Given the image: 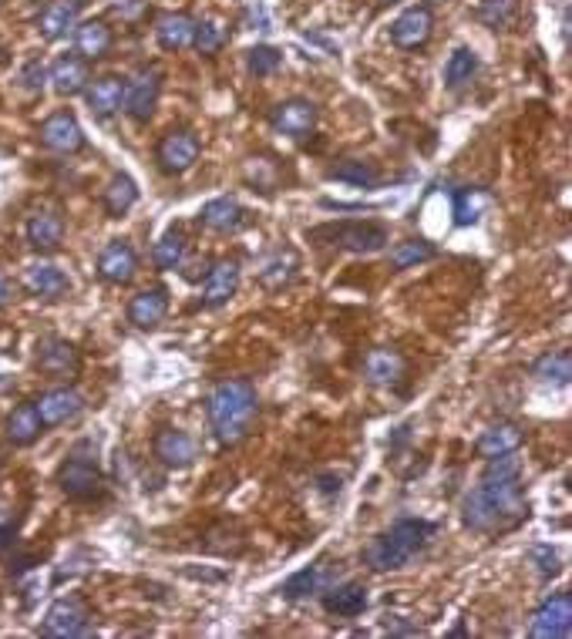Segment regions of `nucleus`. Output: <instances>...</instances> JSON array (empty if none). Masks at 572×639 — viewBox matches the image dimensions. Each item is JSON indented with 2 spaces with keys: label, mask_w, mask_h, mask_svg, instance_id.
<instances>
[{
  "label": "nucleus",
  "mask_w": 572,
  "mask_h": 639,
  "mask_svg": "<svg viewBox=\"0 0 572 639\" xmlns=\"http://www.w3.org/2000/svg\"><path fill=\"white\" fill-rule=\"evenodd\" d=\"M529 518V498L522 492L519 475L492 478L485 475L461 502V522L478 535H498L522 525Z\"/></svg>",
  "instance_id": "obj_1"
},
{
  "label": "nucleus",
  "mask_w": 572,
  "mask_h": 639,
  "mask_svg": "<svg viewBox=\"0 0 572 639\" xmlns=\"http://www.w3.org/2000/svg\"><path fill=\"white\" fill-rule=\"evenodd\" d=\"M206 414L219 444H239L253 428L256 414H260L256 387L249 381H223L219 387H212Z\"/></svg>",
  "instance_id": "obj_2"
},
{
  "label": "nucleus",
  "mask_w": 572,
  "mask_h": 639,
  "mask_svg": "<svg viewBox=\"0 0 572 639\" xmlns=\"http://www.w3.org/2000/svg\"><path fill=\"white\" fill-rule=\"evenodd\" d=\"M438 532V525L421 522V518H401L391 525V532L377 535V539L364 549V562L374 572H394L404 569L408 562L428 545L431 535Z\"/></svg>",
  "instance_id": "obj_3"
},
{
  "label": "nucleus",
  "mask_w": 572,
  "mask_h": 639,
  "mask_svg": "<svg viewBox=\"0 0 572 639\" xmlns=\"http://www.w3.org/2000/svg\"><path fill=\"white\" fill-rule=\"evenodd\" d=\"M313 243H324V246H337L347 249V253H377V249L387 246V229L381 222H327V226H317L307 233Z\"/></svg>",
  "instance_id": "obj_4"
},
{
  "label": "nucleus",
  "mask_w": 572,
  "mask_h": 639,
  "mask_svg": "<svg viewBox=\"0 0 572 639\" xmlns=\"http://www.w3.org/2000/svg\"><path fill=\"white\" fill-rule=\"evenodd\" d=\"M41 633L51 636V639H68V636H88L91 633V616L85 603H81L78 596H68V599H58L48 616H44L41 623Z\"/></svg>",
  "instance_id": "obj_5"
},
{
  "label": "nucleus",
  "mask_w": 572,
  "mask_h": 639,
  "mask_svg": "<svg viewBox=\"0 0 572 639\" xmlns=\"http://www.w3.org/2000/svg\"><path fill=\"white\" fill-rule=\"evenodd\" d=\"M572 633V596L569 592H556L552 599H546L539 609H535L529 636L532 639H569Z\"/></svg>",
  "instance_id": "obj_6"
},
{
  "label": "nucleus",
  "mask_w": 572,
  "mask_h": 639,
  "mask_svg": "<svg viewBox=\"0 0 572 639\" xmlns=\"http://www.w3.org/2000/svg\"><path fill=\"white\" fill-rule=\"evenodd\" d=\"M159 95H162V74L155 68H145L125 85L122 108L135 118V122H149L155 105H159Z\"/></svg>",
  "instance_id": "obj_7"
},
{
  "label": "nucleus",
  "mask_w": 572,
  "mask_h": 639,
  "mask_svg": "<svg viewBox=\"0 0 572 639\" xmlns=\"http://www.w3.org/2000/svg\"><path fill=\"white\" fill-rule=\"evenodd\" d=\"M58 485H61V492L68 498H75V502H91V498H98L101 492H105L98 468L91 465L88 458H71L68 465L61 468Z\"/></svg>",
  "instance_id": "obj_8"
},
{
  "label": "nucleus",
  "mask_w": 572,
  "mask_h": 639,
  "mask_svg": "<svg viewBox=\"0 0 572 639\" xmlns=\"http://www.w3.org/2000/svg\"><path fill=\"white\" fill-rule=\"evenodd\" d=\"M152 455L162 461L165 468H189L199 455V444L192 434L179 428H162L152 441Z\"/></svg>",
  "instance_id": "obj_9"
},
{
  "label": "nucleus",
  "mask_w": 572,
  "mask_h": 639,
  "mask_svg": "<svg viewBox=\"0 0 572 639\" xmlns=\"http://www.w3.org/2000/svg\"><path fill=\"white\" fill-rule=\"evenodd\" d=\"M34 407H38V418L41 424H48V428H54V424H68L75 421L81 411H85V397H81L75 387H54V391L41 394L38 401H34Z\"/></svg>",
  "instance_id": "obj_10"
},
{
  "label": "nucleus",
  "mask_w": 572,
  "mask_h": 639,
  "mask_svg": "<svg viewBox=\"0 0 572 639\" xmlns=\"http://www.w3.org/2000/svg\"><path fill=\"white\" fill-rule=\"evenodd\" d=\"M199 159V138L179 128V132H169L159 142V165L169 175H182L189 172Z\"/></svg>",
  "instance_id": "obj_11"
},
{
  "label": "nucleus",
  "mask_w": 572,
  "mask_h": 639,
  "mask_svg": "<svg viewBox=\"0 0 572 639\" xmlns=\"http://www.w3.org/2000/svg\"><path fill=\"white\" fill-rule=\"evenodd\" d=\"M41 145L58 155H71V152H81V148H85V132H81L75 115L58 111V115H51L48 122L41 125Z\"/></svg>",
  "instance_id": "obj_12"
},
{
  "label": "nucleus",
  "mask_w": 572,
  "mask_h": 639,
  "mask_svg": "<svg viewBox=\"0 0 572 639\" xmlns=\"http://www.w3.org/2000/svg\"><path fill=\"white\" fill-rule=\"evenodd\" d=\"M273 128L280 135H290V138H303L313 132V125H317V108H313V101H303V98H290L283 101V105L273 108Z\"/></svg>",
  "instance_id": "obj_13"
},
{
  "label": "nucleus",
  "mask_w": 572,
  "mask_h": 639,
  "mask_svg": "<svg viewBox=\"0 0 572 639\" xmlns=\"http://www.w3.org/2000/svg\"><path fill=\"white\" fill-rule=\"evenodd\" d=\"M431 27H435V14H431L428 7H411V11H404L398 21L391 24V41L404 51H414L421 48V44H428Z\"/></svg>",
  "instance_id": "obj_14"
},
{
  "label": "nucleus",
  "mask_w": 572,
  "mask_h": 639,
  "mask_svg": "<svg viewBox=\"0 0 572 639\" xmlns=\"http://www.w3.org/2000/svg\"><path fill=\"white\" fill-rule=\"evenodd\" d=\"M135 273H138V256H135V249L128 246V243L115 239V243H108L105 249H101V256H98V276L105 283H115V286L132 283Z\"/></svg>",
  "instance_id": "obj_15"
},
{
  "label": "nucleus",
  "mask_w": 572,
  "mask_h": 639,
  "mask_svg": "<svg viewBox=\"0 0 572 639\" xmlns=\"http://www.w3.org/2000/svg\"><path fill=\"white\" fill-rule=\"evenodd\" d=\"M78 364H81V360H78L75 344H68V340H61V337L41 340V347H38V367L48 377L68 381L71 374H78Z\"/></svg>",
  "instance_id": "obj_16"
},
{
  "label": "nucleus",
  "mask_w": 572,
  "mask_h": 639,
  "mask_svg": "<svg viewBox=\"0 0 572 639\" xmlns=\"http://www.w3.org/2000/svg\"><path fill=\"white\" fill-rule=\"evenodd\" d=\"M239 290V263L236 259H219V263H212V270L206 276V293H202V300H206V307H223L229 303Z\"/></svg>",
  "instance_id": "obj_17"
},
{
  "label": "nucleus",
  "mask_w": 572,
  "mask_h": 639,
  "mask_svg": "<svg viewBox=\"0 0 572 639\" xmlns=\"http://www.w3.org/2000/svg\"><path fill=\"white\" fill-rule=\"evenodd\" d=\"M64 239V219L58 209H38L27 222V243L38 253H54Z\"/></svg>",
  "instance_id": "obj_18"
},
{
  "label": "nucleus",
  "mask_w": 572,
  "mask_h": 639,
  "mask_svg": "<svg viewBox=\"0 0 572 639\" xmlns=\"http://www.w3.org/2000/svg\"><path fill=\"white\" fill-rule=\"evenodd\" d=\"M24 290L38 300H61L68 293V276L54 263H34L24 270Z\"/></svg>",
  "instance_id": "obj_19"
},
{
  "label": "nucleus",
  "mask_w": 572,
  "mask_h": 639,
  "mask_svg": "<svg viewBox=\"0 0 572 639\" xmlns=\"http://www.w3.org/2000/svg\"><path fill=\"white\" fill-rule=\"evenodd\" d=\"M78 11H81V0H51L38 17V31L44 41H58L71 27H78Z\"/></svg>",
  "instance_id": "obj_20"
},
{
  "label": "nucleus",
  "mask_w": 572,
  "mask_h": 639,
  "mask_svg": "<svg viewBox=\"0 0 572 639\" xmlns=\"http://www.w3.org/2000/svg\"><path fill=\"white\" fill-rule=\"evenodd\" d=\"M165 313H169V293L159 290V286H155V290H142L138 296H132V303H128V320L142 330L159 327L165 320Z\"/></svg>",
  "instance_id": "obj_21"
},
{
  "label": "nucleus",
  "mask_w": 572,
  "mask_h": 639,
  "mask_svg": "<svg viewBox=\"0 0 572 639\" xmlns=\"http://www.w3.org/2000/svg\"><path fill=\"white\" fill-rule=\"evenodd\" d=\"M364 377L374 387H391L404 377V357L391 347H377L364 357Z\"/></svg>",
  "instance_id": "obj_22"
},
{
  "label": "nucleus",
  "mask_w": 572,
  "mask_h": 639,
  "mask_svg": "<svg viewBox=\"0 0 572 639\" xmlns=\"http://www.w3.org/2000/svg\"><path fill=\"white\" fill-rule=\"evenodd\" d=\"M519 444H522L519 424L502 421V424H492L488 431H482V438L475 441V451H478V458L492 461V458H502V455H515Z\"/></svg>",
  "instance_id": "obj_23"
},
{
  "label": "nucleus",
  "mask_w": 572,
  "mask_h": 639,
  "mask_svg": "<svg viewBox=\"0 0 572 639\" xmlns=\"http://www.w3.org/2000/svg\"><path fill=\"white\" fill-rule=\"evenodd\" d=\"M199 222L206 229H212V233H236V229L246 222V212H243V206H239L236 199L219 196V199H212V202L202 206Z\"/></svg>",
  "instance_id": "obj_24"
},
{
  "label": "nucleus",
  "mask_w": 572,
  "mask_h": 639,
  "mask_svg": "<svg viewBox=\"0 0 572 639\" xmlns=\"http://www.w3.org/2000/svg\"><path fill=\"white\" fill-rule=\"evenodd\" d=\"M122 101H125V81L115 78V74H105V78L88 85V108L98 118H112L115 111H122Z\"/></svg>",
  "instance_id": "obj_25"
},
{
  "label": "nucleus",
  "mask_w": 572,
  "mask_h": 639,
  "mask_svg": "<svg viewBox=\"0 0 572 639\" xmlns=\"http://www.w3.org/2000/svg\"><path fill=\"white\" fill-rule=\"evenodd\" d=\"M324 609L330 616L340 619H354L367 609V589L357 586V582H347V586H334L324 592Z\"/></svg>",
  "instance_id": "obj_26"
},
{
  "label": "nucleus",
  "mask_w": 572,
  "mask_h": 639,
  "mask_svg": "<svg viewBox=\"0 0 572 639\" xmlns=\"http://www.w3.org/2000/svg\"><path fill=\"white\" fill-rule=\"evenodd\" d=\"M155 37H159L165 51H182L189 48L192 37H196V21H192L189 14H162L159 21H155Z\"/></svg>",
  "instance_id": "obj_27"
},
{
  "label": "nucleus",
  "mask_w": 572,
  "mask_h": 639,
  "mask_svg": "<svg viewBox=\"0 0 572 639\" xmlns=\"http://www.w3.org/2000/svg\"><path fill=\"white\" fill-rule=\"evenodd\" d=\"M51 85L58 95L71 98L88 88V64L85 58H58L51 64Z\"/></svg>",
  "instance_id": "obj_28"
},
{
  "label": "nucleus",
  "mask_w": 572,
  "mask_h": 639,
  "mask_svg": "<svg viewBox=\"0 0 572 639\" xmlns=\"http://www.w3.org/2000/svg\"><path fill=\"white\" fill-rule=\"evenodd\" d=\"M75 44H78V54L85 61H95V58H105L108 48H112V27L105 21H85L75 27Z\"/></svg>",
  "instance_id": "obj_29"
},
{
  "label": "nucleus",
  "mask_w": 572,
  "mask_h": 639,
  "mask_svg": "<svg viewBox=\"0 0 572 639\" xmlns=\"http://www.w3.org/2000/svg\"><path fill=\"white\" fill-rule=\"evenodd\" d=\"M41 428H44V424H41L38 407H34V404L14 407V414L7 418V438H11L14 444H31V441H38Z\"/></svg>",
  "instance_id": "obj_30"
},
{
  "label": "nucleus",
  "mask_w": 572,
  "mask_h": 639,
  "mask_svg": "<svg viewBox=\"0 0 572 639\" xmlns=\"http://www.w3.org/2000/svg\"><path fill=\"white\" fill-rule=\"evenodd\" d=\"M101 202H105V212L108 216H125L128 209L138 202V185L128 179V175H115L112 182H108L105 196H101Z\"/></svg>",
  "instance_id": "obj_31"
},
{
  "label": "nucleus",
  "mask_w": 572,
  "mask_h": 639,
  "mask_svg": "<svg viewBox=\"0 0 572 639\" xmlns=\"http://www.w3.org/2000/svg\"><path fill=\"white\" fill-rule=\"evenodd\" d=\"M532 374L539 377V381H546V384H569V377H572L569 350H552V354L539 357V360H535V367H532Z\"/></svg>",
  "instance_id": "obj_32"
},
{
  "label": "nucleus",
  "mask_w": 572,
  "mask_h": 639,
  "mask_svg": "<svg viewBox=\"0 0 572 639\" xmlns=\"http://www.w3.org/2000/svg\"><path fill=\"white\" fill-rule=\"evenodd\" d=\"M152 259H155L159 270H179L182 259H186V236H182L179 229H169V233L155 243Z\"/></svg>",
  "instance_id": "obj_33"
},
{
  "label": "nucleus",
  "mask_w": 572,
  "mask_h": 639,
  "mask_svg": "<svg viewBox=\"0 0 572 639\" xmlns=\"http://www.w3.org/2000/svg\"><path fill=\"white\" fill-rule=\"evenodd\" d=\"M515 17H519V0H482V4H478V21L492 27V31L512 27Z\"/></svg>",
  "instance_id": "obj_34"
},
{
  "label": "nucleus",
  "mask_w": 572,
  "mask_h": 639,
  "mask_svg": "<svg viewBox=\"0 0 572 639\" xmlns=\"http://www.w3.org/2000/svg\"><path fill=\"white\" fill-rule=\"evenodd\" d=\"M438 249L431 243H424V239H408V243H398L391 249V266L394 270H411V266L418 263H428V259H435Z\"/></svg>",
  "instance_id": "obj_35"
},
{
  "label": "nucleus",
  "mask_w": 572,
  "mask_h": 639,
  "mask_svg": "<svg viewBox=\"0 0 572 639\" xmlns=\"http://www.w3.org/2000/svg\"><path fill=\"white\" fill-rule=\"evenodd\" d=\"M324 579H327L324 566L300 569L297 576H290L283 582V596L286 599H303V596H310V592H320V589H324Z\"/></svg>",
  "instance_id": "obj_36"
},
{
  "label": "nucleus",
  "mask_w": 572,
  "mask_h": 639,
  "mask_svg": "<svg viewBox=\"0 0 572 639\" xmlns=\"http://www.w3.org/2000/svg\"><path fill=\"white\" fill-rule=\"evenodd\" d=\"M475 71H478V58H475V51L458 48V51L448 58V64H445V85H448V88H461V85H468V81L475 78Z\"/></svg>",
  "instance_id": "obj_37"
},
{
  "label": "nucleus",
  "mask_w": 572,
  "mask_h": 639,
  "mask_svg": "<svg viewBox=\"0 0 572 639\" xmlns=\"http://www.w3.org/2000/svg\"><path fill=\"white\" fill-rule=\"evenodd\" d=\"M330 179H340V182H350V185H377V169L371 162H361V159H347V162H340L330 169Z\"/></svg>",
  "instance_id": "obj_38"
},
{
  "label": "nucleus",
  "mask_w": 572,
  "mask_h": 639,
  "mask_svg": "<svg viewBox=\"0 0 572 639\" xmlns=\"http://www.w3.org/2000/svg\"><path fill=\"white\" fill-rule=\"evenodd\" d=\"M488 206V192L482 189H465L455 196V222L458 226H468V222L478 219V209Z\"/></svg>",
  "instance_id": "obj_39"
},
{
  "label": "nucleus",
  "mask_w": 572,
  "mask_h": 639,
  "mask_svg": "<svg viewBox=\"0 0 572 639\" xmlns=\"http://www.w3.org/2000/svg\"><path fill=\"white\" fill-rule=\"evenodd\" d=\"M192 44L199 48V54H216L226 44V27L219 21H202V24H196V37H192Z\"/></svg>",
  "instance_id": "obj_40"
},
{
  "label": "nucleus",
  "mask_w": 572,
  "mask_h": 639,
  "mask_svg": "<svg viewBox=\"0 0 572 639\" xmlns=\"http://www.w3.org/2000/svg\"><path fill=\"white\" fill-rule=\"evenodd\" d=\"M283 54L276 48H253L249 51V71L256 74V78H266V74H273L276 68H280Z\"/></svg>",
  "instance_id": "obj_41"
},
{
  "label": "nucleus",
  "mask_w": 572,
  "mask_h": 639,
  "mask_svg": "<svg viewBox=\"0 0 572 639\" xmlns=\"http://www.w3.org/2000/svg\"><path fill=\"white\" fill-rule=\"evenodd\" d=\"M532 559L539 562V576L542 579H552L559 572V555L549 549V545H535L532 549Z\"/></svg>",
  "instance_id": "obj_42"
},
{
  "label": "nucleus",
  "mask_w": 572,
  "mask_h": 639,
  "mask_svg": "<svg viewBox=\"0 0 572 639\" xmlns=\"http://www.w3.org/2000/svg\"><path fill=\"white\" fill-rule=\"evenodd\" d=\"M24 85L31 88V91H38L44 85V68H41V61H31L27 64V71H24Z\"/></svg>",
  "instance_id": "obj_43"
},
{
  "label": "nucleus",
  "mask_w": 572,
  "mask_h": 639,
  "mask_svg": "<svg viewBox=\"0 0 572 639\" xmlns=\"http://www.w3.org/2000/svg\"><path fill=\"white\" fill-rule=\"evenodd\" d=\"M7 303H11V283L0 276V307H7Z\"/></svg>",
  "instance_id": "obj_44"
},
{
  "label": "nucleus",
  "mask_w": 572,
  "mask_h": 639,
  "mask_svg": "<svg viewBox=\"0 0 572 639\" xmlns=\"http://www.w3.org/2000/svg\"><path fill=\"white\" fill-rule=\"evenodd\" d=\"M0 4H4V0H0Z\"/></svg>",
  "instance_id": "obj_45"
}]
</instances>
